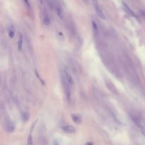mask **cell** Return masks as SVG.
Returning a JSON list of instances; mask_svg holds the SVG:
<instances>
[{
	"instance_id": "9a60e30c",
	"label": "cell",
	"mask_w": 145,
	"mask_h": 145,
	"mask_svg": "<svg viewBox=\"0 0 145 145\" xmlns=\"http://www.w3.org/2000/svg\"><path fill=\"white\" fill-rule=\"evenodd\" d=\"M83 1H84V3H86V4L88 3V0H83Z\"/></svg>"
},
{
	"instance_id": "8992f818",
	"label": "cell",
	"mask_w": 145,
	"mask_h": 145,
	"mask_svg": "<svg viewBox=\"0 0 145 145\" xmlns=\"http://www.w3.org/2000/svg\"><path fill=\"white\" fill-rule=\"evenodd\" d=\"M72 119L76 124H80L82 122L81 116L77 115V114H72Z\"/></svg>"
},
{
	"instance_id": "ba28073f",
	"label": "cell",
	"mask_w": 145,
	"mask_h": 145,
	"mask_svg": "<svg viewBox=\"0 0 145 145\" xmlns=\"http://www.w3.org/2000/svg\"><path fill=\"white\" fill-rule=\"evenodd\" d=\"M43 24L45 26H48L50 24V20L49 19V16L47 14L44 15V16H43Z\"/></svg>"
},
{
	"instance_id": "5bb4252c",
	"label": "cell",
	"mask_w": 145,
	"mask_h": 145,
	"mask_svg": "<svg viewBox=\"0 0 145 145\" xmlns=\"http://www.w3.org/2000/svg\"><path fill=\"white\" fill-rule=\"evenodd\" d=\"M24 1L25 4H26V6H27L29 8H30V3H29V0H24Z\"/></svg>"
},
{
	"instance_id": "e0dca14e",
	"label": "cell",
	"mask_w": 145,
	"mask_h": 145,
	"mask_svg": "<svg viewBox=\"0 0 145 145\" xmlns=\"http://www.w3.org/2000/svg\"><path fill=\"white\" fill-rule=\"evenodd\" d=\"M55 145H59L58 144V142H55Z\"/></svg>"
},
{
	"instance_id": "3957f363",
	"label": "cell",
	"mask_w": 145,
	"mask_h": 145,
	"mask_svg": "<svg viewBox=\"0 0 145 145\" xmlns=\"http://www.w3.org/2000/svg\"><path fill=\"white\" fill-rule=\"evenodd\" d=\"M61 128L64 132L68 133V134H72L76 132L75 127L72 125H64V126H62Z\"/></svg>"
},
{
	"instance_id": "7a4b0ae2",
	"label": "cell",
	"mask_w": 145,
	"mask_h": 145,
	"mask_svg": "<svg viewBox=\"0 0 145 145\" xmlns=\"http://www.w3.org/2000/svg\"><path fill=\"white\" fill-rule=\"evenodd\" d=\"M132 120H133V122H135V124L138 127V128L140 129V130L141 131V132L145 136V127H143V125H142V123H141L140 119H138L137 117L132 116Z\"/></svg>"
},
{
	"instance_id": "277c9868",
	"label": "cell",
	"mask_w": 145,
	"mask_h": 145,
	"mask_svg": "<svg viewBox=\"0 0 145 145\" xmlns=\"http://www.w3.org/2000/svg\"><path fill=\"white\" fill-rule=\"evenodd\" d=\"M122 6H123V9H124L125 11L129 16H132V17H135V13L133 12V11L129 7V6H128L125 2H122Z\"/></svg>"
},
{
	"instance_id": "5b68a950",
	"label": "cell",
	"mask_w": 145,
	"mask_h": 145,
	"mask_svg": "<svg viewBox=\"0 0 145 145\" xmlns=\"http://www.w3.org/2000/svg\"><path fill=\"white\" fill-rule=\"evenodd\" d=\"M64 74H65V75H66V77H67V79H68V82H69V84L71 85V87H72V86H73L74 84V79L72 78V74H70L69 71L67 69H64Z\"/></svg>"
},
{
	"instance_id": "4fadbf2b",
	"label": "cell",
	"mask_w": 145,
	"mask_h": 145,
	"mask_svg": "<svg viewBox=\"0 0 145 145\" xmlns=\"http://www.w3.org/2000/svg\"><path fill=\"white\" fill-rule=\"evenodd\" d=\"M22 118H23V120L24 122H26L29 120V115L27 113H24L22 116Z\"/></svg>"
},
{
	"instance_id": "7c38bea8",
	"label": "cell",
	"mask_w": 145,
	"mask_h": 145,
	"mask_svg": "<svg viewBox=\"0 0 145 145\" xmlns=\"http://www.w3.org/2000/svg\"><path fill=\"white\" fill-rule=\"evenodd\" d=\"M92 25H93V30L96 33H98V26H97V24H96V22L94 21H92Z\"/></svg>"
},
{
	"instance_id": "2e32d148",
	"label": "cell",
	"mask_w": 145,
	"mask_h": 145,
	"mask_svg": "<svg viewBox=\"0 0 145 145\" xmlns=\"http://www.w3.org/2000/svg\"><path fill=\"white\" fill-rule=\"evenodd\" d=\"M87 145H92L91 143H90V142H88L87 144Z\"/></svg>"
},
{
	"instance_id": "30bf717a",
	"label": "cell",
	"mask_w": 145,
	"mask_h": 145,
	"mask_svg": "<svg viewBox=\"0 0 145 145\" xmlns=\"http://www.w3.org/2000/svg\"><path fill=\"white\" fill-rule=\"evenodd\" d=\"M27 145H33V137L31 134H30L28 136L27 139Z\"/></svg>"
},
{
	"instance_id": "6da1fadb",
	"label": "cell",
	"mask_w": 145,
	"mask_h": 145,
	"mask_svg": "<svg viewBox=\"0 0 145 145\" xmlns=\"http://www.w3.org/2000/svg\"><path fill=\"white\" fill-rule=\"evenodd\" d=\"M92 2H93V7H94V9L97 14V15L102 19H106V16H105V14L103 13V11H102L99 4H98V0H92Z\"/></svg>"
},
{
	"instance_id": "52a82bcc",
	"label": "cell",
	"mask_w": 145,
	"mask_h": 145,
	"mask_svg": "<svg viewBox=\"0 0 145 145\" xmlns=\"http://www.w3.org/2000/svg\"><path fill=\"white\" fill-rule=\"evenodd\" d=\"M17 46H18L19 50H22V48H23V35H21V33H19V40H18Z\"/></svg>"
},
{
	"instance_id": "9c48e42d",
	"label": "cell",
	"mask_w": 145,
	"mask_h": 145,
	"mask_svg": "<svg viewBox=\"0 0 145 145\" xmlns=\"http://www.w3.org/2000/svg\"><path fill=\"white\" fill-rule=\"evenodd\" d=\"M14 35H15V33H14V30L12 27H11L9 30V36L10 38H13L14 37Z\"/></svg>"
},
{
	"instance_id": "8fae6325",
	"label": "cell",
	"mask_w": 145,
	"mask_h": 145,
	"mask_svg": "<svg viewBox=\"0 0 145 145\" xmlns=\"http://www.w3.org/2000/svg\"><path fill=\"white\" fill-rule=\"evenodd\" d=\"M57 13H58V16H59V18H61V19H62V18H63L62 10V9H61L59 6L57 7Z\"/></svg>"
}]
</instances>
